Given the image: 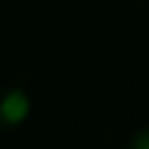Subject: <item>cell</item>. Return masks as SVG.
I'll use <instances>...</instances> for the list:
<instances>
[{
    "label": "cell",
    "mask_w": 149,
    "mask_h": 149,
    "mask_svg": "<svg viewBox=\"0 0 149 149\" xmlns=\"http://www.w3.org/2000/svg\"><path fill=\"white\" fill-rule=\"evenodd\" d=\"M0 114H2L5 121L19 123V121L28 114V98H26V93L19 91V88L9 91V93L2 98V102H0Z\"/></svg>",
    "instance_id": "obj_1"
},
{
    "label": "cell",
    "mask_w": 149,
    "mask_h": 149,
    "mask_svg": "<svg viewBox=\"0 0 149 149\" xmlns=\"http://www.w3.org/2000/svg\"><path fill=\"white\" fill-rule=\"evenodd\" d=\"M126 149H149V128H140L137 133H133Z\"/></svg>",
    "instance_id": "obj_2"
}]
</instances>
